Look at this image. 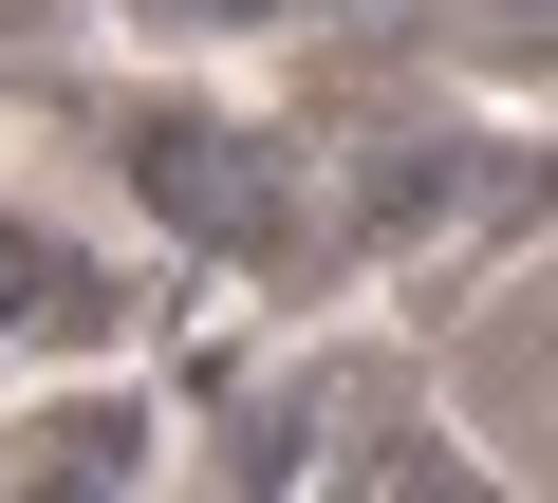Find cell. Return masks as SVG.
Instances as JSON below:
<instances>
[{"mask_svg": "<svg viewBox=\"0 0 558 503\" xmlns=\"http://www.w3.org/2000/svg\"><path fill=\"white\" fill-rule=\"evenodd\" d=\"M447 410H465V447H484L521 503H558V242L447 336Z\"/></svg>", "mask_w": 558, "mask_h": 503, "instance_id": "1", "label": "cell"}, {"mask_svg": "<svg viewBox=\"0 0 558 503\" xmlns=\"http://www.w3.org/2000/svg\"><path fill=\"white\" fill-rule=\"evenodd\" d=\"M317 503H521V484L465 447V410H354L336 466H317Z\"/></svg>", "mask_w": 558, "mask_h": 503, "instance_id": "2", "label": "cell"}, {"mask_svg": "<svg viewBox=\"0 0 558 503\" xmlns=\"http://www.w3.org/2000/svg\"><path fill=\"white\" fill-rule=\"evenodd\" d=\"M131 38H299V20H336V0H112Z\"/></svg>", "mask_w": 558, "mask_h": 503, "instance_id": "3", "label": "cell"}, {"mask_svg": "<svg viewBox=\"0 0 558 503\" xmlns=\"http://www.w3.org/2000/svg\"><path fill=\"white\" fill-rule=\"evenodd\" d=\"M447 38L484 75H558V0H447Z\"/></svg>", "mask_w": 558, "mask_h": 503, "instance_id": "4", "label": "cell"}]
</instances>
